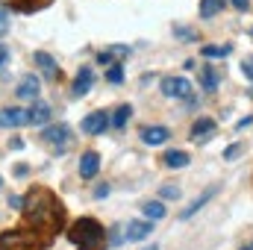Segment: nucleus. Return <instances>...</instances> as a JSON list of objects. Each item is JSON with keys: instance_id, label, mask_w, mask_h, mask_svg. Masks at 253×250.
<instances>
[{"instance_id": "3", "label": "nucleus", "mask_w": 253, "mask_h": 250, "mask_svg": "<svg viewBox=\"0 0 253 250\" xmlns=\"http://www.w3.org/2000/svg\"><path fill=\"white\" fill-rule=\"evenodd\" d=\"M159 88H162L165 97H177V100H189L191 97V83L186 77H165L159 83Z\"/></svg>"}, {"instance_id": "19", "label": "nucleus", "mask_w": 253, "mask_h": 250, "mask_svg": "<svg viewBox=\"0 0 253 250\" xmlns=\"http://www.w3.org/2000/svg\"><path fill=\"white\" fill-rule=\"evenodd\" d=\"M224 6L227 0H200V18H215Z\"/></svg>"}, {"instance_id": "27", "label": "nucleus", "mask_w": 253, "mask_h": 250, "mask_svg": "<svg viewBox=\"0 0 253 250\" xmlns=\"http://www.w3.org/2000/svg\"><path fill=\"white\" fill-rule=\"evenodd\" d=\"M9 206H12V209H21V206H24V200H21L18 194H12V197H9Z\"/></svg>"}, {"instance_id": "34", "label": "nucleus", "mask_w": 253, "mask_h": 250, "mask_svg": "<svg viewBox=\"0 0 253 250\" xmlns=\"http://www.w3.org/2000/svg\"><path fill=\"white\" fill-rule=\"evenodd\" d=\"M18 250H30V248H18Z\"/></svg>"}, {"instance_id": "13", "label": "nucleus", "mask_w": 253, "mask_h": 250, "mask_svg": "<svg viewBox=\"0 0 253 250\" xmlns=\"http://www.w3.org/2000/svg\"><path fill=\"white\" fill-rule=\"evenodd\" d=\"M215 191H218V188L212 186V188H206V191H203L200 197H194L189 206H186V212H180V218H183V221H189L191 215H197V209H203V206H206V203H209V200L215 197Z\"/></svg>"}, {"instance_id": "18", "label": "nucleus", "mask_w": 253, "mask_h": 250, "mask_svg": "<svg viewBox=\"0 0 253 250\" xmlns=\"http://www.w3.org/2000/svg\"><path fill=\"white\" fill-rule=\"evenodd\" d=\"M200 53H203L206 59H224V56L233 53V47H230V44H206Z\"/></svg>"}, {"instance_id": "6", "label": "nucleus", "mask_w": 253, "mask_h": 250, "mask_svg": "<svg viewBox=\"0 0 253 250\" xmlns=\"http://www.w3.org/2000/svg\"><path fill=\"white\" fill-rule=\"evenodd\" d=\"M215 129H218V124L212 121V118H197L194 124H191V141H209L212 135H215Z\"/></svg>"}, {"instance_id": "32", "label": "nucleus", "mask_w": 253, "mask_h": 250, "mask_svg": "<svg viewBox=\"0 0 253 250\" xmlns=\"http://www.w3.org/2000/svg\"><path fill=\"white\" fill-rule=\"evenodd\" d=\"M144 250H159V248H156V245H150V248H144Z\"/></svg>"}, {"instance_id": "29", "label": "nucleus", "mask_w": 253, "mask_h": 250, "mask_svg": "<svg viewBox=\"0 0 253 250\" xmlns=\"http://www.w3.org/2000/svg\"><path fill=\"white\" fill-rule=\"evenodd\" d=\"M242 153V144H233L230 150H227V159H233V156H239Z\"/></svg>"}, {"instance_id": "17", "label": "nucleus", "mask_w": 253, "mask_h": 250, "mask_svg": "<svg viewBox=\"0 0 253 250\" xmlns=\"http://www.w3.org/2000/svg\"><path fill=\"white\" fill-rule=\"evenodd\" d=\"M162 162H165V168H186L191 159L186 150H168L165 156H162Z\"/></svg>"}, {"instance_id": "8", "label": "nucleus", "mask_w": 253, "mask_h": 250, "mask_svg": "<svg viewBox=\"0 0 253 250\" xmlns=\"http://www.w3.org/2000/svg\"><path fill=\"white\" fill-rule=\"evenodd\" d=\"M168 138H171L168 126L153 124V126H144V129H141V141H144V144H150V147H156V144H165Z\"/></svg>"}, {"instance_id": "14", "label": "nucleus", "mask_w": 253, "mask_h": 250, "mask_svg": "<svg viewBox=\"0 0 253 250\" xmlns=\"http://www.w3.org/2000/svg\"><path fill=\"white\" fill-rule=\"evenodd\" d=\"M33 59H36V65L42 68V74H44L47 80L59 77V65H56V59H53V56H47V53H42V50H39V53H36Z\"/></svg>"}, {"instance_id": "9", "label": "nucleus", "mask_w": 253, "mask_h": 250, "mask_svg": "<svg viewBox=\"0 0 253 250\" xmlns=\"http://www.w3.org/2000/svg\"><path fill=\"white\" fill-rule=\"evenodd\" d=\"M47 121H50V106L42 103V100H33V106L27 109V124L42 126V124H47Z\"/></svg>"}, {"instance_id": "24", "label": "nucleus", "mask_w": 253, "mask_h": 250, "mask_svg": "<svg viewBox=\"0 0 253 250\" xmlns=\"http://www.w3.org/2000/svg\"><path fill=\"white\" fill-rule=\"evenodd\" d=\"M242 74H245L248 80H253V56H245V59H242Z\"/></svg>"}, {"instance_id": "25", "label": "nucleus", "mask_w": 253, "mask_h": 250, "mask_svg": "<svg viewBox=\"0 0 253 250\" xmlns=\"http://www.w3.org/2000/svg\"><path fill=\"white\" fill-rule=\"evenodd\" d=\"M94 197H97V200H100V197H109V186H106V183H103V186H97V188H94Z\"/></svg>"}, {"instance_id": "15", "label": "nucleus", "mask_w": 253, "mask_h": 250, "mask_svg": "<svg viewBox=\"0 0 253 250\" xmlns=\"http://www.w3.org/2000/svg\"><path fill=\"white\" fill-rule=\"evenodd\" d=\"M21 124H27V112L24 109L12 106V109H3L0 112V126H21Z\"/></svg>"}, {"instance_id": "31", "label": "nucleus", "mask_w": 253, "mask_h": 250, "mask_svg": "<svg viewBox=\"0 0 253 250\" xmlns=\"http://www.w3.org/2000/svg\"><path fill=\"white\" fill-rule=\"evenodd\" d=\"M0 21H6V9H0ZM6 30V24H0V33Z\"/></svg>"}, {"instance_id": "28", "label": "nucleus", "mask_w": 253, "mask_h": 250, "mask_svg": "<svg viewBox=\"0 0 253 250\" xmlns=\"http://www.w3.org/2000/svg\"><path fill=\"white\" fill-rule=\"evenodd\" d=\"M233 6L242 9V12H248V9H251V0H233Z\"/></svg>"}, {"instance_id": "2", "label": "nucleus", "mask_w": 253, "mask_h": 250, "mask_svg": "<svg viewBox=\"0 0 253 250\" xmlns=\"http://www.w3.org/2000/svg\"><path fill=\"white\" fill-rule=\"evenodd\" d=\"M71 242L80 250H103L106 236H103V227H100L94 218H80V221L71 227Z\"/></svg>"}, {"instance_id": "16", "label": "nucleus", "mask_w": 253, "mask_h": 250, "mask_svg": "<svg viewBox=\"0 0 253 250\" xmlns=\"http://www.w3.org/2000/svg\"><path fill=\"white\" fill-rule=\"evenodd\" d=\"M197 77H200V85H203L206 91H215V88H218V83H221V71H215V68H209V65H206V68H200V74H197Z\"/></svg>"}, {"instance_id": "5", "label": "nucleus", "mask_w": 253, "mask_h": 250, "mask_svg": "<svg viewBox=\"0 0 253 250\" xmlns=\"http://www.w3.org/2000/svg\"><path fill=\"white\" fill-rule=\"evenodd\" d=\"M42 141L56 144V147H65V144L71 141V129H68V124H53L42 132Z\"/></svg>"}, {"instance_id": "7", "label": "nucleus", "mask_w": 253, "mask_h": 250, "mask_svg": "<svg viewBox=\"0 0 253 250\" xmlns=\"http://www.w3.org/2000/svg\"><path fill=\"white\" fill-rule=\"evenodd\" d=\"M39 88H42V83H39V77H33V74H27L21 83H18V88H15V94L21 97V100H36L39 97Z\"/></svg>"}, {"instance_id": "20", "label": "nucleus", "mask_w": 253, "mask_h": 250, "mask_svg": "<svg viewBox=\"0 0 253 250\" xmlns=\"http://www.w3.org/2000/svg\"><path fill=\"white\" fill-rule=\"evenodd\" d=\"M144 215H147V221H162V218H165V206H162L159 200L144 203Z\"/></svg>"}, {"instance_id": "36", "label": "nucleus", "mask_w": 253, "mask_h": 250, "mask_svg": "<svg viewBox=\"0 0 253 250\" xmlns=\"http://www.w3.org/2000/svg\"><path fill=\"white\" fill-rule=\"evenodd\" d=\"M0 183H3V180H0Z\"/></svg>"}, {"instance_id": "33", "label": "nucleus", "mask_w": 253, "mask_h": 250, "mask_svg": "<svg viewBox=\"0 0 253 250\" xmlns=\"http://www.w3.org/2000/svg\"><path fill=\"white\" fill-rule=\"evenodd\" d=\"M248 94H251V100H253V88H251V91H248Z\"/></svg>"}, {"instance_id": "21", "label": "nucleus", "mask_w": 253, "mask_h": 250, "mask_svg": "<svg viewBox=\"0 0 253 250\" xmlns=\"http://www.w3.org/2000/svg\"><path fill=\"white\" fill-rule=\"evenodd\" d=\"M129 115H132V106L129 103H124V106H118L115 109V115H112V126H126V121H129Z\"/></svg>"}, {"instance_id": "11", "label": "nucleus", "mask_w": 253, "mask_h": 250, "mask_svg": "<svg viewBox=\"0 0 253 250\" xmlns=\"http://www.w3.org/2000/svg\"><path fill=\"white\" fill-rule=\"evenodd\" d=\"M91 85H94V71H91V68H80V74H77V80H74V94L83 97V94L91 91Z\"/></svg>"}, {"instance_id": "22", "label": "nucleus", "mask_w": 253, "mask_h": 250, "mask_svg": "<svg viewBox=\"0 0 253 250\" xmlns=\"http://www.w3.org/2000/svg\"><path fill=\"white\" fill-rule=\"evenodd\" d=\"M106 80H109L112 85H118V83L124 80V68H121V65H112V68L106 71Z\"/></svg>"}, {"instance_id": "23", "label": "nucleus", "mask_w": 253, "mask_h": 250, "mask_svg": "<svg viewBox=\"0 0 253 250\" xmlns=\"http://www.w3.org/2000/svg\"><path fill=\"white\" fill-rule=\"evenodd\" d=\"M159 194H162V200H177V197H180V188L177 186H162Z\"/></svg>"}, {"instance_id": "30", "label": "nucleus", "mask_w": 253, "mask_h": 250, "mask_svg": "<svg viewBox=\"0 0 253 250\" xmlns=\"http://www.w3.org/2000/svg\"><path fill=\"white\" fill-rule=\"evenodd\" d=\"M251 124H253V118H242L236 126H239V129H245V126H251Z\"/></svg>"}, {"instance_id": "4", "label": "nucleus", "mask_w": 253, "mask_h": 250, "mask_svg": "<svg viewBox=\"0 0 253 250\" xmlns=\"http://www.w3.org/2000/svg\"><path fill=\"white\" fill-rule=\"evenodd\" d=\"M109 124H112V121H109V112H91V115L83 118V132H88V135H100Z\"/></svg>"}, {"instance_id": "35", "label": "nucleus", "mask_w": 253, "mask_h": 250, "mask_svg": "<svg viewBox=\"0 0 253 250\" xmlns=\"http://www.w3.org/2000/svg\"><path fill=\"white\" fill-rule=\"evenodd\" d=\"M251 250H253V245H251Z\"/></svg>"}, {"instance_id": "12", "label": "nucleus", "mask_w": 253, "mask_h": 250, "mask_svg": "<svg viewBox=\"0 0 253 250\" xmlns=\"http://www.w3.org/2000/svg\"><path fill=\"white\" fill-rule=\"evenodd\" d=\"M153 233V221H129L126 224V239L129 242H141Z\"/></svg>"}, {"instance_id": "1", "label": "nucleus", "mask_w": 253, "mask_h": 250, "mask_svg": "<svg viewBox=\"0 0 253 250\" xmlns=\"http://www.w3.org/2000/svg\"><path fill=\"white\" fill-rule=\"evenodd\" d=\"M24 212H27V221L33 227H39V230H59V224L65 218L62 203L50 191H44V188L30 191V197L24 200Z\"/></svg>"}, {"instance_id": "26", "label": "nucleus", "mask_w": 253, "mask_h": 250, "mask_svg": "<svg viewBox=\"0 0 253 250\" xmlns=\"http://www.w3.org/2000/svg\"><path fill=\"white\" fill-rule=\"evenodd\" d=\"M6 62H9V47H6V44H0V68H3Z\"/></svg>"}, {"instance_id": "10", "label": "nucleus", "mask_w": 253, "mask_h": 250, "mask_svg": "<svg viewBox=\"0 0 253 250\" xmlns=\"http://www.w3.org/2000/svg\"><path fill=\"white\" fill-rule=\"evenodd\" d=\"M97 168H100V156H97L94 150H88V153L80 156V177H83V180H91V177L97 174Z\"/></svg>"}]
</instances>
